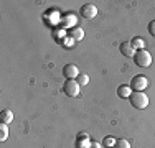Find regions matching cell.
<instances>
[{
    "label": "cell",
    "instance_id": "7a4b0ae2",
    "mask_svg": "<svg viewBox=\"0 0 155 148\" xmlns=\"http://www.w3.org/2000/svg\"><path fill=\"white\" fill-rule=\"evenodd\" d=\"M134 61H135V64H137L139 68H149V66L152 64V54H150L149 51L143 48V50L135 51Z\"/></svg>",
    "mask_w": 155,
    "mask_h": 148
},
{
    "label": "cell",
    "instance_id": "7c38bea8",
    "mask_svg": "<svg viewBox=\"0 0 155 148\" xmlns=\"http://www.w3.org/2000/svg\"><path fill=\"white\" fill-rule=\"evenodd\" d=\"M130 44H132V48H134L135 51H139V50H143L145 41H143V38H140V36H135V38L130 41Z\"/></svg>",
    "mask_w": 155,
    "mask_h": 148
},
{
    "label": "cell",
    "instance_id": "277c9868",
    "mask_svg": "<svg viewBox=\"0 0 155 148\" xmlns=\"http://www.w3.org/2000/svg\"><path fill=\"white\" fill-rule=\"evenodd\" d=\"M129 86H130V89L135 92H143V89L149 86V79H147L145 76H142V74H137V76L132 77Z\"/></svg>",
    "mask_w": 155,
    "mask_h": 148
},
{
    "label": "cell",
    "instance_id": "6da1fadb",
    "mask_svg": "<svg viewBox=\"0 0 155 148\" xmlns=\"http://www.w3.org/2000/svg\"><path fill=\"white\" fill-rule=\"evenodd\" d=\"M129 101H130L134 109L142 110V109H147V107H149V95L143 94V92H135L134 91L130 94V97H129Z\"/></svg>",
    "mask_w": 155,
    "mask_h": 148
},
{
    "label": "cell",
    "instance_id": "5bb4252c",
    "mask_svg": "<svg viewBox=\"0 0 155 148\" xmlns=\"http://www.w3.org/2000/svg\"><path fill=\"white\" fill-rule=\"evenodd\" d=\"M76 81L79 82V86H86V84H89V76L87 74H79L76 77Z\"/></svg>",
    "mask_w": 155,
    "mask_h": 148
},
{
    "label": "cell",
    "instance_id": "5b68a950",
    "mask_svg": "<svg viewBox=\"0 0 155 148\" xmlns=\"http://www.w3.org/2000/svg\"><path fill=\"white\" fill-rule=\"evenodd\" d=\"M81 17L87 18V20H91V18H94L96 15H97V7L94 5V3H86V5L81 7Z\"/></svg>",
    "mask_w": 155,
    "mask_h": 148
},
{
    "label": "cell",
    "instance_id": "9c48e42d",
    "mask_svg": "<svg viewBox=\"0 0 155 148\" xmlns=\"http://www.w3.org/2000/svg\"><path fill=\"white\" fill-rule=\"evenodd\" d=\"M69 36H71V40H74V41H81V40L84 38V30L81 28H71L69 30Z\"/></svg>",
    "mask_w": 155,
    "mask_h": 148
},
{
    "label": "cell",
    "instance_id": "9a60e30c",
    "mask_svg": "<svg viewBox=\"0 0 155 148\" xmlns=\"http://www.w3.org/2000/svg\"><path fill=\"white\" fill-rule=\"evenodd\" d=\"M114 148H130V143H129L127 140L120 138V140H116V145H114Z\"/></svg>",
    "mask_w": 155,
    "mask_h": 148
},
{
    "label": "cell",
    "instance_id": "4fadbf2b",
    "mask_svg": "<svg viewBox=\"0 0 155 148\" xmlns=\"http://www.w3.org/2000/svg\"><path fill=\"white\" fill-rule=\"evenodd\" d=\"M0 140L2 142H5L7 140V137H8V127H7V124H0Z\"/></svg>",
    "mask_w": 155,
    "mask_h": 148
},
{
    "label": "cell",
    "instance_id": "52a82bcc",
    "mask_svg": "<svg viewBox=\"0 0 155 148\" xmlns=\"http://www.w3.org/2000/svg\"><path fill=\"white\" fill-rule=\"evenodd\" d=\"M119 51L122 53V56H127V58H134V54H135V50L132 48L130 41H124V43H120Z\"/></svg>",
    "mask_w": 155,
    "mask_h": 148
},
{
    "label": "cell",
    "instance_id": "2e32d148",
    "mask_svg": "<svg viewBox=\"0 0 155 148\" xmlns=\"http://www.w3.org/2000/svg\"><path fill=\"white\" fill-rule=\"evenodd\" d=\"M102 145H104L106 148H114V145H116V140H114L112 137H106L104 142H102Z\"/></svg>",
    "mask_w": 155,
    "mask_h": 148
},
{
    "label": "cell",
    "instance_id": "ba28073f",
    "mask_svg": "<svg viewBox=\"0 0 155 148\" xmlns=\"http://www.w3.org/2000/svg\"><path fill=\"white\" fill-rule=\"evenodd\" d=\"M13 122V112L10 109H3L0 112V124H12Z\"/></svg>",
    "mask_w": 155,
    "mask_h": 148
},
{
    "label": "cell",
    "instance_id": "8992f818",
    "mask_svg": "<svg viewBox=\"0 0 155 148\" xmlns=\"http://www.w3.org/2000/svg\"><path fill=\"white\" fill-rule=\"evenodd\" d=\"M63 74H64L68 79H76V77L79 76V69H78L76 64H66L64 68H63Z\"/></svg>",
    "mask_w": 155,
    "mask_h": 148
},
{
    "label": "cell",
    "instance_id": "3957f363",
    "mask_svg": "<svg viewBox=\"0 0 155 148\" xmlns=\"http://www.w3.org/2000/svg\"><path fill=\"white\" fill-rule=\"evenodd\" d=\"M79 82L76 79H68L64 84H63V92L69 97H78L79 95Z\"/></svg>",
    "mask_w": 155,
    "mask_h": 148
},
{
    "label": "cell",
    "instance_id": "8fae6325",
    "mask_svg": "<svg viewBox=\"0 0 155 148\" xmlns=\"http://www.w3.org/2000/svg\"><path fill=\"white\" fill-rule=\"evenodd\" d=\"M130 94H132L130 86H119L117 87V95H119L120 99H129Z\"/></svg>",
    "mask_w": 155,
    "mask_h": 148
},
{
    "label": "cell",
    "instance_id": "ac0fdd59",
    "mask_svg": "<svg viewBox=\"0 0 155 148\" xmlns=\"http://www.w3.org/2000/svg\"><path fill=\"white\" fill-rule=\"evenodd\" d=\"M89 148H102V145H101V143H97V142H91Z\"/></svg>",
    "mask_w": 155,
    "mask_h": 148
},
{
    "label": "cell",
    "instance_id": "30bf717a",
    "mask_svg": "<svg viewBox=\"0 0 155 148\" xmlns=\"http://www.w3.org/2000/svg\"><path fill=\"white\" fill-rule=\"evenodd\" d=\"M89 145H91V142L87 138V135L86 133H81L79 138L76 140V148H89Z\"/></svg>",
    "mask_w": 155,
    "mask_h": 148
},
{
    "label": "cell",
    "instance_id": "e0dca14e",
    "mask_svg": "<svg viewBox=\"0 0 155 148\" xmlns=\"http://www.w3.org/2000/svg\"><path fill=\"white\" fill-rule=\"evenodd\" d=\"M149 33H150L152 36H155V20L150 21V25H149Z\"/></svg>",
    "mask_w": 155,
    "mask_h": 148
}]
</instances>
